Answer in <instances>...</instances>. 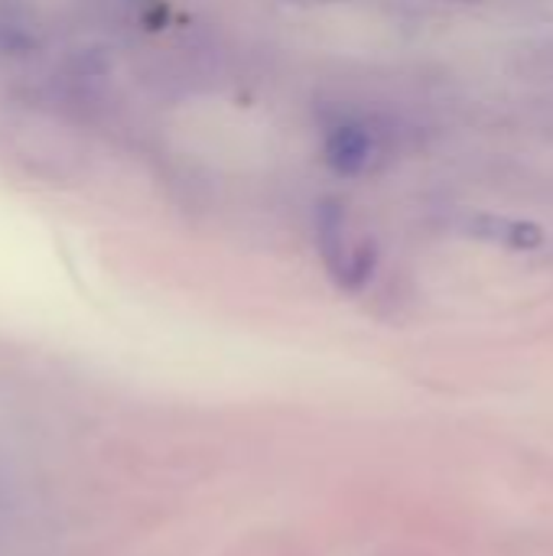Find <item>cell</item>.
<instances>
[{"mask_svg": "<svg viewBox=\"0 0 553 556\" xmlns=\"http://www.w3.org/2000/svg\"><path fill=\"white\" fill-rule=\"evenodd\" d=\"M476 235L479 238H489V241H502L508 248H538L544 241V231L531 222H518V218H479L476 225Z\"/></svg>", "mask_w": 553, "mask_h": 556, "instance_id": "3957f363", "label": "cell"}, {"mask_svg": "<svg viewBox=\"0 0 553 556\" xmlns=\"http://www.w3.org/2000/svg\"><path fill=\"white\" fill-rule=\"evenodd\" d=\"M375 130L362 121L342 117L326 130L323 140V160L339 176H362L375 160Z\"/></svg>", "mask_w": 553, "mask_h": 556, "instance_id": "6da1fadb", "label": "cell"}, {"mask_svg": "<svg viewBox=\"0 0 553 556\" xmlns=\"http://www.w3.org/2000/svg\"><path fill=\"white\" fill-rule=\"evenodd\" d=\"M316 244H319L323 264L339 280L352 248L345 244V212H342V205L336 199H323L316 205Z\"/></svg>", "mask_w": 553, "mask_h": 556, "instance_id": "7a4b0ae2", "label": "cell"}, {"mask_svg": "<svg viewBox=\"0 0 553 556\" xmlns=\"http://www.w3.org/2000/svg\"><path fill=\"white\" fill-rule=\"evenodd\" d=\"M375 267H378V244L372 238H362L359 244H352V254L345 261V270L339 274L336 283L345 287V290H362L372 280Z\"/></svg>", "mask_w": 553, "mask_h": 556, "instance_id": "5b68a950", "label": "cell"}, {"mask_svg": "<svg viewBox=\"0 0 553 556\" xmlns=\"http://www.w3.org/2000/svg\"><path fill=\"white\" fill-rule=\"evenodd\" d=\"M39 49V33L13 16H0V62L26 59Z\"/></svg>", "mask_w": 553, "mask_h": 556, "instance_id": "277c9868", "label": "cell"}, {"mask_svg": "<svg viewBox=\"0 0 553 556\" xmlns=\"http://www.w3.org/2000/svg\"><path fill=\"white\" fill-rule=\"evenodd\" d=\"M463 3H479V0H463Z\"/></svg>", "mask_w": 553, "mask_h": 556, "instance_id": "8992f818", "label": "cell"}]
</instances>
